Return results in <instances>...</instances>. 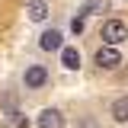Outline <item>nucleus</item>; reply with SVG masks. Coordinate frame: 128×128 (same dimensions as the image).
I'll list each match as a JSON object with an SVG mask.
<instances>
[{"label":"nucleus","mask_w":128,"mask_h":128,"mask_svg":"<svg viewBox=\"0 0 128 128\" xmlns=\"http://www.w3.org/2000/svg\"><path fill=\"white\" fill-rule=\"evenodd\" d=\"M128 38V26L122 19H106L102 22V42L106 45H118V42H125Z\"/></svg>","instance_id":"nucleus-1"},{"label":"nucleus","mask_w":128,"mask_h":128,"mask_svg":"<svg viewBox=\"0 0 128 128\" xmlns=\"http://www.w3.org/2000/svg\"><path fill=\"white\" fill-rule=\"evenodd\" d=\"M96 64H99L102 70H115V67L122 64V54L115 51V45H102L96 51Z\"/></svg>","instance_id":"nucleus-2"},{"label":"nucleus","mask_w":128,"mask_h":128,"mask_svg":"<svg viewBox=\"0 0 128 128\" xmlns=\"http://www.w3.org/2000/svg\"><path fill=\"white\" fill-rule=\"evenodd\" d=\"M45 80H48V70L42 67V64H29V67H26V74H22V83H26L29 90L45 86Z\"/></svg>","instance_id":"nucleus-3"},{"label":"nucleus","mask_w":128,"mask_h":128,"mask_svg":"<svg viewBox=\"0 0 128 128\" xmlns=\"http://www.w3.org/2000/svg\"><path fill=\"white\" fill-rule=\"evenodd\" d=\"M38 128H64V115L58 109H42L38 112Z\"/></svg>","instance_id":"nucleus-4"},{"label":"nucleus","mask_w":128,"mask_h":128,"mask_svg":"<svg viewBox=\"0 0 128 128\" xmlns=\"http://www.w3.org/2000/svg\"><path fill=\"white\" fill-rule=\"evenodd\" d=\"M38 45H42V51H58V48H64L61 45V32H58V29L42 32V35H38Z\"/></svg>","instance_id":"nucleus-5"},{"label":"nucleus","mask_w":128,"mask_h":128,"mask_svg":"<svg viewBox=\"0 0 128 128\" xmlns=\"http://www.w3.org/2000/svg\"><path fill=\"white\" fill-rule=\"evenodd\" d=\"M26 13H29L32 22H42V19H48V3L45 0H29L26 3Z\"/></svg>","instance_id":"nucleus-6"},{"label":"nucleus","mask_w":128,"mask_h":128,"mask_svg":"<svg viewBox=\"0 0 128 128\" xmlns=\"http://www.w3.org/2000/svg\"><path fill=\"white\" fill-rule=\"evenodd\" d=\"M61 64L67 67V70H77V67H80V51L74 45H64L61 48Z\"/></svg>","instance_id":"nucleus-7"},{"label":"nucleus","mask_w":128,"mask_h":128,"mask_svg":"<svg viewBox=\"0 0 128 128\" xmlns=\"http://www.w3.org/2000/svg\"><path fill=\"white\" fill-rule=\"evenodd\" d=\"M112 118L115 122H128V96H118L112 102Z\"/></svg>","instance_id":"nucleus-8"},{"label":"nucleus","mask_w":128,"mask_h":128,"mask_svg":"<svg viewBox=\"0 0 128 128\" xmlns=\"http://www.w3.org/2000/svg\"><path fill=\"white\" fill-rule=\"evenodd\" d=\"M6 128H26V115L22 112H6Z\"/></svg>","instance_id":"nucleus-9"},{"label":"nucleus","mask_w":128,"mask_h":128,"mask_svg":"<svg viewBox=\"0 0 128 128\" xmlns=\"http://www.w3.org/2000/svg\"><path fill=\"white\" fill-rule=\"evenodd\" d=\"M106 6H109V3H106V0H90V3H86V6H83V10H80V13H83V16H90V13H102V10H106Z\"/></svg>","instance_id":"nucleus-10"},{"label":"nucleus","mask_w":128,"mask_h":128,"mask_svg":"<svg viewBox=\"0 0 128 128\" xmlns=\"http://www.w3.org/2000/svg\"><path fill=\"white\" fill-rule=\"evenodd\" d=\"M83 26H86V16H83V13L70 19V29H74V35H80V32H83Z\"/></svg>","instance_id":"nucleus-11"},{"label":"nucleus","mask_w":128,"mask_h":128,"mask_svg":"<svg viewBox=\"0 0 128 128\" xmlns=\"http://www.w3.org/2000/svg\"><path fill=\"white\" fill-rule=\"evenodd\" d=\"M80 128H96V122H93V118H83V122H80Z\"/></svg>","instance_id":"nucleus-12"}]
</instances>
